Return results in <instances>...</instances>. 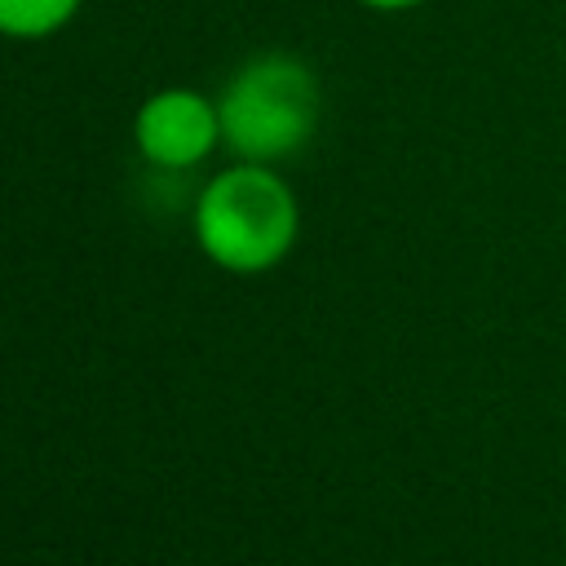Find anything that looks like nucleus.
I'll return each mask as SVG.
<instances>
[{
    "instance_id": "nucleus-3",
    "label": "nucleus",
    "mask_w": 566,
    "mask_h": 566,
    "mask_svg": "<svg viewBox=\"0 0 566 566\" xmlns=\"http://www.w3.org/2000/svg\"><path fill=\"white\" fill-rule=\"evenodd\" d=\"M133 142L155 168H195L221 142L217 102L195 88H159L137 106Z\"/></svg>"
},
{
    "instance_id": "nucleus-5",
    "label": "nucleus",
    "mask_w": 566,
    "mask_h": 566,
    "mask_svg": "<svg viewBox=\"0 0 566 566\" xmlns=\"http://www.w3.org/2000/svg\"><path fill=\"white\" fill-rule=\"evenodd\" d=\"M358 4H367V9H376V13H402V9H416V4H424V0H358Z\"/></svg>"
},
{
    "instance_id": "nucleus-2",
    "label": "nucleus",
    "mask_w": 566,
    "mask_h": 566,
    "mask_svg": "<svg viewBox=\"0 0 566 566\" xmlns=\"http://www.w3.org/2000/svg\"><path fill=\"white\" fill-rule=\"evenodd\" d=\"M318 111V80L292 53H261L243 62L217 97L221 142L248 164H274L296 155L314 137Z\"/></svg>"
},
{
    "instance_id": "nucleus-4",
    "label": "nucleus",
    "mask_w": 566,
    "mask_h": 566,
    "mask_svg": "<svg viewBox=\"0 0 566 566\" xmlns=\"http://www.w3.org/2000/svg\"><path fill=\"white\" fill-rule=\"evenodd\" d=\"M80 13V0H0V35L44 40Z\"/></svg>"
},
{
    "instance_id": "nucleus-1",
    "label": "nucleus",
    "mask_w": 566,
    "mask_h": 566,
    "mask_svg": "<svg viewBox=\"0 0 566 566\" xmlns=\"http://www.w3.org/2000/svg\"><path fill=\"white\" fill-rule=\"evenodd\" d=\"M301 230L292 186L270 164L239 159L217 172L195 199V239L203 256L230 274L274 270Z\"/></svg>"
}]
</instances>
